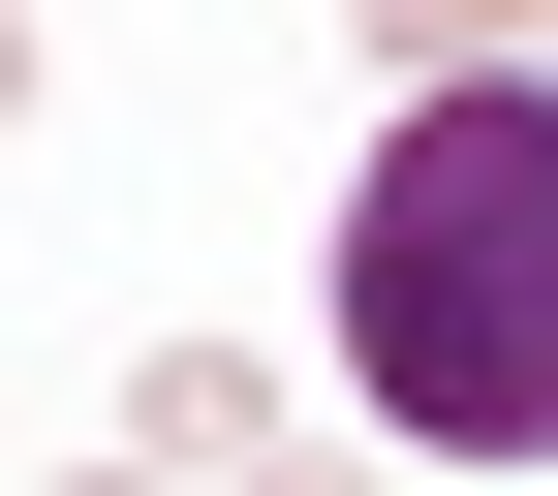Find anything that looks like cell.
I'll return each mask as SVG.
<instances>
[{
    "mask_svg": "<svg viewBox=\"0 0 558 496\" xmlns=\"http://www.w3.org/2000/svg\"><path fill=\"white\" fill-rule=\"evenodd\" d=\"M0 94H32V0H0Z\"/></svg>",
    "mask_w": 558,
    "mask_h": 496,
    "instance_id": "4",
    "label": "cell"
},
{
    "mask_svg": "<svg viewBox=\"0 0 558 496\" xmlns=\"http://www.w3.org/2000/svg\"><path fill=\"white\" fill-rule=\"evenodd\" d=\"M248 496H341V465H248Z\"/></svg>",
    "mask_w": 558,
    "mask_h": 496,
    "instance_id": "5",
    "label": "cell"
},
{
    "mask_svg": "<svg viewBox=\"0 0 558 496\" xmlns=\"http://www.w3.org/2000/svg\"><path fill=\"white\" fill-rule=\"evenodd\" d=\"M373 32H403V62H465V32H497V0H373Z\"/></svg>",
    "mask_w": 558,
    "mask_h": 496,
    "instance_id": "3",
    "label": "cell"
},
{
    "mask_svg": "<svg viewBox=\"0 0 558 496\" xmlns=\"http://www.w3.org/2000/svg\"><path fill=\"white\" fill-rule=\"evenodd\" d=\"M124 465H279V403H248V341H156V403H124Z\"/></svg>",
    "mask_w": 558,
    "mask_h": 496,
    "instance_id": "2",
    "label": "cell"
},
{
    "mask_svg": "<svg viewBox=\"0 0 558 496\" xmlns=\"http://www.w3.org/2000/svg\"><path fill=\"white\" fill-rule=\"evenodd\" d=\"M341 373L403 465H558V62H435L341 186Z\"/></svg>",
    "mask_w": 558,
    "mask_h": 496,
    "instance_id": "1",
    "label": "cell"
},
{
    "mask_svg": "<svg viewBox=\"0 0 558 496\" xmlns=\"http://www.w3.org/2000/svg\"><path fill=\"white\" fill-rule=\"evenodd\" d=\"M124 496H186V465H124Z\"/></svg>",
    "mask_w": 558,
    "mask_h": 496,
    "instance_id": "6",
    "label": "cell"
}]
</instances>
